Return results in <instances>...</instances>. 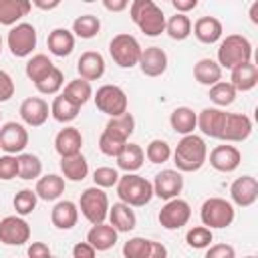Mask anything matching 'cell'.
I'll list each match as a JSON object with an SVG mask.
<instances>
[{
    "label": "cell",
    "instance_id": "28",
    "mask_svg": "<svg viewBox=\"0 0 258 258\" xmlns=\"http://www.w3.org/2000/svg\"><path fill=\"white\" fill-rule=\"evenodd\" d=\"M115 159H117L119 169H123L125 173H135L137 169H141V165L145 161V151L141 149V145L127 141L125 147L121 149V153Z\"/></svg>",
    "mask_w": 258,
    "mask_h": 258
},
{
    "label": "cell",
    "instance_id": "21",
    "mask_svg": "<svg viewBox=\"0 0 258 258\" xmlns=\"http://www.w3.org/2000/svg\"><path fill=\"white\" fill-rule=\"evenodd\" d=\"M83 147V135L77 127H64L54 137V149L60 157H71L81 153Z\"/></svg>",
    "mask_w": 258,
    "mask_h": 258
},
{
    "label": "cell",
    "instance_id": "50",
    "mask_svg": "<svg viewBox=\"0 0 258 258\" xmlns=\"http://www.w3.org/2000/svg\"><path fill=\"white\" fill-rule=\"evenodd\" d=\"M204 258H236V250L230 244H212L206 248Z\"/></svg>",
    "mask_w": 258,
    "mask_h": 258
},
{
    "label": "cell",
    "instance_id": "35",
    "mask_svg": "<svg viewBox=\"0 0 258 258\" xmlns=\"http://www.w3.org/2000/svg\"><path fill=\"white\" fill-rule=\"evenodd\" d=\"M194 79L200 85L212 87L218 81H222V69H220V64L214 58H200L194 64Z\"/></svg>",
    "mask_w": 258,
    "mask_h": 258
},
{
    "label": "cell",
    "instance_id": "1",
    "mask_svg": "<svg viewBox=\"0 0 258 258\" xmlns=\"http://www.w3.org/2000/svg\"><path fill=\"white\" fill-rule=\"evenodd\" d=\"M171 155H173V163L179 173L181 171L191 173V171L202 169V165L208 161V145H206L204 137L189 133L177 141Z\"/></svg>",
    "mask_w": 258,
    "mask_h": 258
},
{
    "label": "cell",
    "instance_id": "47",
    "mask_svg": "<svg viewBox=\"0 0 258 258\" xmlns=\"http://www.w3.org/2000/svg\"><path fill=\"white\" fill-rule=\"evenodd\" d=\"M123 147H125L123 141H119V139H115V137H111V135H107V133H101V137H99V149H101L103 155H107V157H117Z\"/></svg>",
    "mask_w": 258,
    "mask_h": 258
},
{
    "label": "cell",
    "instance_id": "18",
    "mask_svg": "<svg viewBox=\"0 0 258 258\" xmlns=\"http://www.w3.org/2000/svg\"><path fill=\"white\" fill-rule=\"evenodd\" d=\"M137 64L145 77H161L167 71V54L159 46H147L141 50Z\"/></svg>",
    "mask_w": 258,
    "mask_h": 258
},
{
    "label": "cell",
    "instance_id": "37",
    "mask_svg": "<svg viewBox=\"0 0 258 258\" xmlns=\"http://www.w3.org/2000/svg\"><path fill=\"white\" fill-rule=\"evenodd\" d=\"M52 69H54V64H52V60H50L46 54H34V56L28 58V62H26V67H24V73H26V77L36 85V83H40Z\"/></svg>",
    "mask_w": 258,
    "mask_h": 258
},
{
    "label": "cell",
    "instance_id": "48",
    "mask_svg": "<svg viewBox=\"0 0 258 258\" xmlns=\"http://www.w3.org/2000/svg\"><path fill=\"white\" fill-rule=\"evenodd\" d=\"M145 248H147V238H141V236L129 238L123 244V256L125 258H143Z\"/></svg>",
    "mask_w": 258,
    "mask_h": 258
},
{
    "label": "cell",
    "instance_id": "27",
    "mask_svg": "<svg viewBox=\"0 0 258 258\" xmlns=\"http://www.w3.org/2000/svg\"><path fill=\"white\" fill-rule=\"evenodd\" d=\"M36 196L44 202H56L62 191H64V177L56 175V173H46L40 175L36 179V187H34Z\"/></svg>",
    "mask_w": 258,
    "mask_h": 258
},
{
    "label": "cell",
    "instance_id": "5",
    "mask_svg": "<svg viewBox=\"0 0 258 258\" xmlns=\"http://www.w3.org/2000/svg\"><path fill=\"white\" fill-rule=\"evenodd\" d=\"M234 218H236V210H234L232 202H228L224 198H208L200 208V220L210 230L228 228V226H232Z\"/></svg>",
    "mask_w": 258,
    "mask_h": 258
},
{
    "label": "cell",
    "instance_id": "13",
    "mask_svg": "<svg viewBox=\"0 0 258 258\" xmlns=\"http://www.w3.org/2000/svg\"><path fill=\"white\" fill-rule=\"evenodd\" d=\"M153 196L161 200H173L179 198L183 189V175L177 169H161L153 179Z\"/></svg>",
    "mask_w": 258,
    "mask_h": 258
},
{
    "label": "cell",
    "instance_id": "59",
    "mask_svg": "<svg viewBox=\"0 0 258 258\" xmlns=\"http://www.w3.org/2000/svg\"><path fill=\"white\" fill-rule=\"evenodd\" d=\"M0 54H2V36H0Z\"/></svg>",
    "mask_w": 258,
    "mask_h": 258
},
{
    "label": "cell",
    "instance_id": "26",
    "mask_svg": "<svg viewBox=\"0 0 258 258\" xmlns=\"http://www.w3.org/2000/svg\"><path fill=\"white\" fill-rule=\"evenodd\" d=\"M109 224L117 230V232H131L137 226V216L131 210V206L123 204V202H115L113 206H109Z\"/></svg>",
    "mask_w": 258,
    "mask_h": 258
},
{
    "label": "cell",
    "instance_id": "22",
    "mask_svg": "<svg viewBox=\"0 0 258 258\" xmlns=\"http://www.w3.org/2000/svg\"><path fill=\"white\" fill-rule=\"evenodd\" d=\"M117 230L111 224H95L87 232V242L97 250V252H107L117 244Z\"/></svg>",
    "mask_w": 258,
    "mask_h": 258
},
{
    "label": "cell",
    "instance_id": "17",
    "mask_svg": "<svg viewBox=\"0 0 258 258\" xmlns=\"http://www.w3.org/2000/svg\"><path fill=\"white\" fill-rule=\"evenodd\" d=\"M230 198L236 206L248 208L258 200V181L252 175H242L230 185Z\"/></svg>",
    "mask_w": 258,
    "mask_h": 258
},
{
    "label": "cell",
    "instance_id": "16",
    "mask_svg": "<svg viewBox=\"0 0 258 258\" xmlns=\"http://www.w3.org/2000/svg\"><path fill=\"white\" fill-rule=\"evenodd\" d=\"M20 119L28 127H40L48 121L50 107L42 97H28L20 103Z\"/></svg>",
    "mask_w": 258,
    "mask_h": 258
},
{
    "label": "cell",
    "instance_id": "43",
    "mask_svg": "<svg viewBox=\"0 0 258 258\" xmlns=\"http://www.w3.org/2000/svg\"><path fill=\"white\" fill-rule=\"evenodd\" d=\"M212 240H214V234L206 226H194L185 234L187 246L189 248H196V250H206L208 246H212Z\"/></svg>",
    "mask_w": 258,
    "mask_h": 258
},
{
    "label": "cell",
    "instance_id": "60",
    "mask_svg": "<svg viewBox=\"0 0 258 258\" xmlns=\"http://www.w3.org/2000/svg\"><path fill=\"white\" fill-rule=\"evenodd\" d=\"M242 258H256V256H242Z\"/></svg>",
    "mask_w": 258,
    "mask_h": 258
},
{
    "label": "cell",
    "instance_id": "36",
    "mask_svg": "<svg viewBox=\"0 0 258 258\" xmlns=\"http://www.w3.org/2000/svg\"><path fill=\"white\" fill-rule=\"evenodd\" d=\"M101 30V20L95 16V14H81L73 20V34L79 36V38H95Z\"/></svg>",
    "mask_w": 258,
    "mask_h": 258
},
{
    "label": "cell",
    "instance_id": "20",
    "mask_svg": "<svg viewBox=\"0 0 258 258\" xmlns=\"http://www.w3.org/2000/svg\"><path fill=\"white\" fill-rule=\"evenodd\" d=\"M77 73L85 81H99L105 75V58L97 50H87L77 60Z\"/></svg>",
    "mask_w": 258,
    "mask_h": 258
},
{
    "label": "cell",
    "instance_id": "14",
    "mask_svg": "<svg viewBox=\"0 0 258 258\" xmlns=\"http://www.w3.org/2000/svg\"><path fill=\"white\" fill-rule=\"evenodd\" d=\"M252 133V119L244 113H226L224 129H222V141L226 143H240L246 141Z\"/></svg>",
    "mask_w": 258,
    "mask_h": 258
},
{
    "label": "cell",
    "instance_id": "19",
    "mask_svg": "<svg viewBox=\"0 0 258 258\" xmlns=\"http://www.w3.org/2000/svg\"><path fill=\"white\" fill-rule=\"evenodd\" d=\"M224 121H226V111L218 109V107H206L198 113V127L206 137L212 139H220L222 137V129H224Z\"/></svg>",
    "mask_w": 258,
    "mask_h": 258
},
{
    "label": "cell",
    "instance_id": "53",
    "mask_svg": "<svg viewBox=\"0 0 258 258\" xmlns=\"http://www.w3.org/2000/svg\"><path fill=\"white\" fill-rule=\"evenodd\" d=\"M26 254H28V258H50L52 256L48 244H44V242H32L28 246Z\"/></svg>",
    "mask_w": 258,
    "mask_h": 258
},
{
    "label": "cell",
    "instance_id": "9",
    "mask_svg": "<svg viewBox=\"0 0 258 258\" xmlns=\"http://www.w3.org/2000/svg\"><path fill=\"white\" fill-rule=\"evenodd\" d=\"M36 28L30 24V22H18L10 28L8 36H6V42H8V48H10V54L16 56V58H24V56H30L32 50L36 48Z\"/></svg>",
    "mask_w": 258,
    "mask_h": 258
},
{
    "label": "cell",
    "instance_id": "40",
    "mask_svg": "<svg viewBox=\"0 0 258 258\" xmlns=\"http://www.w3.org/2000/svg\"><path fill=\"white\" fill-rule=\"evenodd\" d=\"M165 32L173 40H185L191 34V20H189V16L175 12L173 16H169V20H165Z\"/></svg>",
    "mask_w": 258,
    "mask_h": 258
},
{
    "label": "cell",
    "instance_id": "8",
    "mask_svg": "<svg viewBox=\"0 0 258 258\" xmlns=\"http://www.w3.org/2000/svg\"><path fill=\"white\" fill-rule=\"evenodd\" d=\"M141 50L143 48L137 42V38L127 34V32L115 34L109 42V54L115 60V64H119L121 69H133L139 62Z\"/></svg>",
    "mask_w": 258,
    "mask_h": 258
},
{
    "label": "cell",
    "instance_id": "10",
    "mask_svg": "<svg viewBox=\"0 0 258 258\" xmlns=\"http://www.w3.org/2000/svg\"><path fill=\"white\" fill-rule=\"evenodd\" d=\"M189 218H191V206L181 198L167 200L157 214V220L165 230H179L189 222Z\"/></svg>",
    "mask_w": 258,
    "mask_h": 258
},
{
    "label": "cell",
    "instance_id": "32",
    "mask_svg": "<svg viewBox=\"0 0 258 258\" xmlns=\"http://www.w3.org/2000/svg\"><path fill=\"white\" fill-rule=\"evenodd\" d=\"M60 95L81 109L85 103H89V101L93 99V87H91L89 81H85V79L79 77V79L69 81V83L64 85V91H62Z\"/></svg>",
    "mask_w": 258,
    "mask_h": 258
},
{
    "label": "cell",
    "instance_id": "34",
    "mask_svg": "<svg viewBox=\"0 0 258 258\" xmlns=\"http://www.w3.org/2000/svg\"><path fill=\"white\" fill-rule=\"evenodd\" d=\"M133 131H135V119H133V115L129 111L125 115H121V117H111L107 121L105 129H103V133H107V135H111V137H115V139H119L123 143L129 141Z\"/></svg>",
    "mask_w": 258,
    "mask_h": 258
},
{
    "label": "cell",
    "instance_id": "38",
    "mask_svg": "<svg viewBox=\"0 0 258 258\" xmlns=\"http://www.w3.org/2000/svg\"><path fill=\"white\" fill-rule=\"evenodd\" d=\"M79 111H81V109H79L77 105H73L69 99H64L62 95H56L54 101H52V105H50V115H52V119L58 121V123H62V125L75 121V119L79 117Z\"/></svg>",
    "mask_w": 258,
    "mask_h": 258
},
{
    "label": "cell",
    "instance_id": "11",
    "mask_svg": "<svg viewBox=\"0 0 258 258\" xmlns=\"http://www.w3.org/2000/svg\"><path fill=\"white\" fill-rule=\"evenodd\" d=\"M30 240V226L22 216H6L0 220V242L6 246H24Z\"/></svg>",
    "mask_w": 258,
    "mask_h": 258
},
{
    "label": "cell",
    "instance_id": "2",
    "mask_svg": "<svg viewBox=\"0 0 258 258\" xmlns=\"http://www.w3.org/2000/svg\"><path fill=\"white\" fill-rule=\"evenodd\" d=\"M129 16L145 36H159L165 32V14L153 0H133Z\"/></svg>",
    "mask_w": 258,
    "mask_h": 258
},
{
    "label": "cell",
    "instance_id": "57",
    "mask_svg": "<svg viewBox=\"0 0 258 258\" xmlns=\"http://www.w3.org/2000/svg\"><path fill=\"white\" fill-rule=\"evenodd\" d=\"M30 4H32V6H36V8H40V10H52V8H58V6H60V2H58V0H52V2H42V0H32Z\"/></svg>",
    "mask_w": 258,
    "mask_h": 258
},
{
    "label": "cell",
    "instance_id": "31",
    "mask_svg": "<svg viewBox=\"0 0 258 258\" xmlns=\"http://www.w3.org/2000/svg\"><path fill=\"white\" fill-rule=\"evenodd\" d=\"M169 125L179 135H189L198 127V113L189 107H175L169 115Z\"/></svg>",
    "mask_w": 258,
    "mask_h": 258
},
{
    "label": "cell",
    "instance_id": "62",
    "mask_svg": "<svg viewBox=\"0 0 258 258\" xmlns=\"http://www.w3.org/2000/svg\"><path fill=\"white\" fill-rule=\"evenodd\" d=\"M50 258H58V256H50Z\"/></svg>",
    "mask_w": 258,
    "mask_h": 258
},
{
    "label": "cell",
    "instance_id": "39",
    "mask_svg": "<svg viewBox=\"0 0 258 258\" xmlns=\"http://www.w3.org/2000/svg\"><path fill=\"white\" fill-rule=\"evenodd\" d=\"M18 159V177L20 179H38L42 175V161L34 153H20L16 155Z\"/></svg>",
    "mask_w": 258,
    "mask_h": 258
},
{
    "label": "cell",
    "instance_id": "25",
    "mask_svg": "<svg viewBox=\"0 0 258 258\" xmlns=\"http://www.w3.org/2000/svg\"><path fill=\"white\" fill-rule=\"evenodd\" d=\"M230 85L236 89V91H252L256 85H258V67L250 60V62H244V64H238L236 69L230 71Z\"/></svg>",
    "mask_w": 258,
    "mask_h": 258
},
{
    "label": "cell",
    "instance_id": "46",
    "mask_svg": "<svg viewBox=\"0 0 258 258\" xmlns=\"http://www.w3.org/2000/svg\"><path fill=\"white\" fill-rule=\"evenodd\" d=\"M119 177H121V175H119V171H117L115 167H109V165L97 167V169L93 171V181H95V187H101V189L117 185Z\"/></svg>",
    "mask_w": 258,
    "mask_h": 258
},
{
    "label": "cell",
    "instance_id": "30",
    "mask_svg": "<svg viewBox=\"0 0 258 258\" xmlns=\"http://www.w3.org/2000/svg\"><path fill=\"white\" fill-rule=\"evenodd\" d=\"M32 4L28 0H0V24L14 26L22 16L30 12Z\"/></svg>",
    "mask_w": 258,
    "mask_h": 258
},
{
    "label": "cell",
    "instance_id": "61",
    "mask_svg": "<svg viewBox=\"0 0 258 258\" xmlns=\"http://www.w3.org/2000/svg\"><path fill=\"white\" fill-rule=\"evenodd\" d=\"M0 121H2V113H0Z\"/></svg>",
    "mask_w": 258,
    "mask_h": 258
},
{
    "label": "cell",
    "instance_id": "3",
    "mask_svg": "<svg viewBox=\"0 0 258 258\" xmlns=\"http://www.w3.org/2000/svg\"><path fill=\"white\" fill-rule=\"evenodd\" d=\"M117 196L123 204L131 206V208H141L147 206L153 198V185L151 181H147L145 177L137 175V173H125L119 177L117 181Z\"/></svg>",
    "mask_w": 258,
    "mask_h": 258
},
{
    "label": "cell",
    "instance_id": "12",
    "mask_svg": "<svg viewBox=\"0 0 258 258\" xmlns=\"http://www.w3.org/2000/svg\"><path fill=\"white\" fill-rule=\"evenodd\" d=\"M28 145V131L22 123L8 121L0 125V149L8 155H20Z\"/></svg>",
    "mask_w": 258,
    "mask_h": 258
},
{
    "label": "cell",
    "instance_id": "29",
    "mask_svg": "<svg viewBox=\"0 0 258 258\" xmlns=\"http://www.w3.org/2000/svg\"><path fill=\"white\" fill-rule=\"evenodd\" d=\"M46 46H48L50 54L64 58L75 48V34L67 28H54L46 38Z\"/></svg>",
    "mask_w": 258,
    "mask_h": 258
},
{
    "label": "cell",
    "instance_id": "44",
    "mask_svg": "<svg viewBox=\"0 0 258 258\" xmlns=\"http://www.w3.org/2000/svg\"><path fill=\"white\" fill-rule=\"evenodd\" d=\"M62 85H64V75H62V71L58 69V67H54L40 83H36L34 87H36V91L40 93V95H56L60 89H62Z\"/></svg>",
    "mask_w": 258,
    "mask_h": 258
},
{
    "label": "cell",
    "instance_id": "55",
    "mask_svg": "<svg viewBox=\"0 0 258 258\" xmlns=\"http://www.w3.org/2000/svg\"><path fill=\"white\" fill-rule=\"evenodd\" d=\"M171 4H173V8H175V12L187 14L189 10H194V8L198 6V0H171Z\"/></svg>",
    "mask_w": 258,
    "mask_h": 258
},
{
    "label": "cell",
    "instance_id": "56",
    "mask_svg": "<svg viewBox=\"0 0 258 258\" xmlns=\"http://www.w3.org/2000/svg\"><path fill=\"white\" fill-rule=\"evenodd\" d=\"M103 6L109 12H123L129 8V2L127 0H103Z\"/></svg>",
    "mask_w": 258,
    "mask_h": 258
},
{
    "label": "cell",
    "instance_id": "23",
    "mask_svg": "<svg viewBox=\"0 0 258 258\" xmlns=\"http://www.w3.org/2000/svg\"><path fill=\"white\" fill-rule=\"evenodd\" d=\"M79 220V206L71 200H60L50 212V222L58 230H71Z\"/></svg>",
    "mask_w": 258,
    "mask_h": 258
},
{
    "label": "cell",
    "instance_id": "33",
    "mask_svg": "<svg viewBox=\"0 0 258 258\" xmlns=\"http://www.w3.org/2000/svg\"><path fill=\"white\" fill-rule=\"evenodd\" d=\"M60 171H62V177L69 181H83L89 175V161L85 159L83 153L60 157Z\"/></svg>",
    "mask_w": 258,
    "mask_h": 258
},
{
    "label": "cell",
    "instance_id": "51",
    "mask_svg": "<svg viewBox=\"0 0 258 258\" xmlns=\"http://www.w3.org/2000/svg\"><path fill=\"white\" fill-rule=\"evenodd\" d=\"M14 91H16V87H14L12 77H10L6 71L0 69V103L10 101V99L14 97Z\"/></svg>",
    "mask_w": 258,
    "mask_h": 258
},
{
    "label": "cell",
    "instance_id": "49",
    "mask_svg": "<svg viewBox=\"0 0 258 258\" xmlns=\"http://www.w3.org/2000/svg\"><path fill=\"white\" fill-rule=\"evenodd\" d=\"M18 177V159L16 155H0V179L2 181H10Z\"/></svg>",
    "mask_w": 258,
    "mask_h": 258
},
{
    "label": "cell",
    "instance_id": "52",
    "mask_svg": "<svg viewBox=\"0 0 258 258\" xmlns=\"http://www.w3.org/2000/svg\"><path fill=\"white\" fill-rule=\"evenodd\" d=\"M143 258H167V248L161 242L147 240V248H145Z\"/></svg>",
    "mask_w": 258,
    "mask_h": 258
},
{
    "label": "cell",
    "instance_id": "58",
    "mask_svg": "<svg viewBox=\"0 0 258 258\" xmlns=\"http://www.w3.org/2000/svg\"><path fill=\"white\" fill-rule=\"evenodd\" d=\"M250 20H252L254 24H258V2H254V4L250 6Z\"/></svg>",
    "mask_w": 258,
    "mask_h": 258
},
{
    "label": "cell",
    "instance_id": "54",
    "mask_svg": "<svg viewBox=\"0 0 258 258\" xmlns=\"http://www.w3.org/2000/svg\"><path fill=\"white\" fill-rule=\"evenodd\" d=\"M73 258H97V250L89 242H79L73 246Z\"/></svg>",
    "mask_w": 258,
    "mask_h": 258
},
{
    "label": "cell",
    "instance_id": "15",
    "mask_svg": "<svg viewBox=\"0 0 258 258\" xmlns=\"http://www.w3.org/2000/svg\"><path fill=\"white\" fill-rule=\"evenodd\" d=\"M242 163V153L236 145L222 143L210 151V165L220 173H232Z\"/></svg>",
    "mask_w": 258,
    "mask_h": 258
},
{
    "label": "cell",
    "instance_id": "42",
    "mask_svg": "<svg viewBox=\"0 0 258 258\" xmlns=\"http://www.w3.org/2000/svg\"><path fill=\"white\" fill-rule=\"evenodd\" d=\"M36 202H38V196H36L34 189H28V187L20 189L14 196V200H12V206L16 210V216H28V214H32L34 208H36Z\"/></svg>",
    "mask_w": 258,
    "mask_h": 258
},
{
    "label": "cell",
    "instance_id": "45",
    "mask_svg": "<svg viewBox=\"0 0 258 258\" xmlns=\"http://www.w3.org/2000/svg\"><path fill=\"white\" fill-rule=\"evenodd\" d=\"M145 157L151 163H165L171 157V147L163 139H151L147 149H145Z\"/></svg>",
    "mask_w": 258,
    "mask_h": 258
},
{
    "label": "cell",
    "instance_id": "41",
    "mask_svg": "<svg viewBox=\"0 0 258 258\" xmlns=\"http://www.w3.org/2000/svg\"><path fill=\"white\" fill-rule=\"evenodd\" d=\"M236 95H238V91L230 85V81H218L216 85L210 87V93H208L210 101H212L218 109L232 105V103L236 101Z\"/></svg>",
    "mask_w": 258,
    "mask_h": 258
},
{
    "label": "cell",
    "instance_id": "6",
    "mask_svg": "<svg viewBox=\"0 0 258 258\" xmlns=\"http://www.w3.org/2000/svg\"><path fill=\"white\" fill-rule=\"evenodd\" d=\"M93 101H95V107L109 115L111 117H121L127 113L129 109V99H127V93L117 87V85H103L97 89V93H93Z\"/></svg>",
    "mask_w": 258,
    "mask_h": 258
},
{
    "label": "cell",
    "instance_id": "24",
    "mask_svg": "<svg viewBox=\"0 0 258 258\" xmlns=\"http://www.w3.org/2000/svg\"><path fill=\"white\" fill-rule=\"evenodd\" d=\"M222 22L216 16H200L194 22V36L202 42V44H214L222 38Z\"/></svg>",
    "mask_w": 258,
    "mask_h": 258
},
{
    "label": "cell",
    "instance_id": "7",
    "mask_svg": "<svg viewBox=\"0 0 258 258\" xmlns=\"http://www.w3.org/2000/svg\"><path fill=\"white\" fill-rule=\"evenodd\" d=\"M79 210L91 226L103 224L109 214V198L101 187H87L79 198Z\"/></svg>",
    "mask_w": 258,
    "mask_h": 258
},
{
    "label": "cell",
    "instance_id": "4",
    "mask_svg": "<svg viewBox=\"0 0 258 258\" xmlns=\"http://www.w3.org/2000/svg\"><path fill=\"white\" fill-rule=\"evenodd\" d=\"M252 60V44L242 34H228L218 46V64L220 69H236L238 64Z\"/></svg>",
    "mask_w": 258,
    "mask_h": 258
}]
</instances>
